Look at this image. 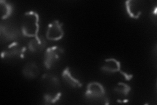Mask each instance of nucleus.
<instances>
[{"label":"nucleus","mask_w":157,"mask_h":105,"mask_svg":"<svg viewBox=\"0 0 157 105\" xmlns=\"http://www.w3.org/2000/svg\"><path fill=\"white\" fill-rule=\"evenodd\" d=\"M1 36L7 41L13 42L19 38L20 32L15 26L12 24H1Z\"/></svg>","instance_id":"6e6552de"},{"label":"nucleus","mask_w":157,"mask_h":105,"mask_svg":"<svg viewBox=\"0 0 157 105\" xmlns=\"http://www.w3.org/2000/svg\"><path fill=\"white\" fill-rule=\"evenodd\" d=\"M101 71L107 74H115L117 72L121 73L127 81H130L133 78V75L128 74L121 70V64L113 58L105 59L104 64L101 67Z\"/></svg>","instance_id":"20e7f679"},{"label":"nucleus","mask_w":157,"mask_h":105,"mask_svg":"<svg viewBox=\"0 0 157 105\" xmlns=\"http://www.w3.org/2000/svg\"><path fill=\"white\" fill-rule=\"evenodd\" d=\"M26 50V47L14 42L2 52V58H23Z\"/></svg>","instance_id":"0eeeda50"},{"label":"nucleus","mask_w":157,"mask_h":105,"mask_svg":"<svg viewBox=\"0 0 157 105\" xmlns=\"http://www.w3.org/2000/svg\"><path fill=\"white\" fill-rule=\"evenodd\" d=\"M131 91V87L128 84L123 82L118 83L117 86L114 88V91L119 95L124 97H127Z\"/></svg>","instance_id":"4468645a"},{"label":"nucleus","mask_w":157,"mask_h":105,"mask_svg":"<svg viewBox=\"0 0 157 105\" xmlns=\"http://www.w3.org/2000/svg\"><path fill=\"white\" fill-rule=\"evenodd\" d=\"M46 40L43 36H37L32 39L28 44V48L31 52L41 51L46 47Z\"/></svg>","instance_id":"9d476101"},{"label":"nucleus","mask_w":157,"mask_h":105,"mask_svg":"<svg viewBox=\"0 0 157 105\" xmlns=\"http://www.w3.org/2000/svg\"><path fill=\"white\" fill-rule=\"evenodd\" d=\"M125 7L126 12L129 17L137 19L140 18L142 13V8L140 2L134 1V0H129L125 2Z\"/></svg>","instance_id":"1a4fd4ad"},{"label":"nucleus","mask_w":157,"mask_h":105,"mask_svg":"<svg viewBox=\"0 0 157 105\" xmlns=\"http://www.w3.org/2000/svg\"><path fill=\"white\" fill-rule=\"evenodd\" d=\"M85 97L88 100L99 101L103 104H108L105 89L100 83L97 82H92L88 84Z\"/></svg>","instance_id":"7ed1b4c3"},{"label":"nucleus","mask_w":157,"mask_h":105,"mask_svg":"<svg viewBox=\"0 0 157 105\" xmlns=\"http://www.w3.org/2000/svg\"><path fill=\"white\" fill-rule=\"evenodd\" d=\"M0 9H1V17L2 20L7 19L12 14L13 6L11 3L6 1L2 0L0 2Z\"/></svg>","instance_id":"ddd939ff"},{"label":"nucleus","mask_w":157,"mask_h":105,"mask_svg":"<svg viewBox=\"0 0 157 105\" xmlns=\"http://www.w3.org/2000/svg\"><path fill=\"white\" fill-rule=\"evenodd\" d=\"M62 76L64 82L73 88H80L82 86L80 80H78V79L72 76L70 68L69 67H66L63 70V71L62 73Z\"/></svg>","instance_id":"9b49d317"},{"label":"nucleus","mask_w":157,"mask_h":105,"mask_svg":"<svg viewBox=\"0 0 157 105\" xmlns=\"http://www.w3.org/2000/svg\"><path fill=\"white\" fill-rule=\"evenodd\" d=\"M41 81L45 88V92L43 95L45 104H52L56 103L62 96L59 79L55 75L45 74L41 78Z\"/></svg>","instance_id":"f257e3e1"},{"label":"nucleus","mask_w":157,"mask_h":105,"mask_svg":"<svg viewBox=\"0 0 157 105\" xmlns=\"http://www.w3.org/2000/svg\"><path fill=\"white\" fill-rule=\"evenodd\" d=\"M63 54V50L58 46L48 47L44 54L43 64L47 69H50Z\"/></svg>","instance_id":"39448f33"},{"label":"nucleus","mask_w":157,"mask_h":105,"mask_svg":"<svg viewBox=\"0 0 157 105\" xmlns=\"http://www.w3.org/2000/svg\"><path fill=\"white\" fill-rule=\"evenodd\" d=\"M39 74V69L37 65L35 63H28L23 67L22 74L26 78L34 79L37 77Z\"/></svg>","instance_id":"f8f14e48"},{"label":"nucleus","mask_w":157,"mask_h":105,"mask_svg":"<svg viewBox=\"0 0 157 105\" xmlns=\"http://www.w3.org/2000/svg\"><path fill=\"white\" fill-rule=\"evenodd\" d=\"M63 24L58 20H55L48 24L46 38L51 41H58L64 36V32L62 28Z\"/></svg>","instance_id":"423d86ee"},{"label":"nucleus","mask_w":157,"mask_h":105,"mask_svg":"<svg viewBox=\"0 0 157 105\" xmlns=\"http://www.w3.org/2000/svg\"><path fill=\"white\" fill-rule=\"evenodd\" d=\"M39 14L32 11L24 13L22 18L21 32L24 36L36 38L39 30Z\"/></svg>","instance_id":"f03ea898"}]
</instances>
